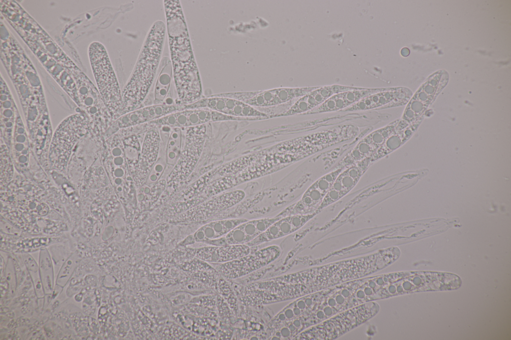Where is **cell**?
Segmentation results:
<instances>
[{
    "label": "cell",
    "mask_w": 511,
    "mask_h": 340,
    "mask_svg": "<svg viewBox=\"0 0 511 340\" xmlns=\"http://www.w3.org/2000/svg\"><path fill=\"white\" fill-rule=\"evenodd\" d=\"M344 169L339 168L321 176L307 189L298 201L285 208L276 217L316 214L334 181Z\"/></svg>",
    "instance_id": "12"
},
{
    "label": "cell",
    "mask_w": 511,
    "mask_h": 340,
    "mask_svg": "<svg viewBox=\"0 0 511 340\" xmlns=\"http://www.w3.org/2000/svg\"><path fill=\"white\" fill-rule=\"evenodd\" d=\"M206 108L236 117L271 118V116L239 100L213 95L204 96L198 101L185 106V109Z\"/></svg>",
    "instance_id": "14"
},
{
    "label": "cell",
    "mask_w": 511,
    "mask_h": 340,
    "mask_svg": "<svg viewBox=\"0 0 511 340\" xmlns=\"http://www.w3.org/2000/svg\"><path fill=\"white\" fill-rule=\"evenodd\" d=\"M255 120V118L233 117L209 109L199 108L176 111L150 123L157 126L184 129L221 121Z\"/></svg>",
    "instance_id": "11"
},
{
    "label": "cell",
    "mask_w": 511,
    "mask_h": 340,
    "mask_svg": "<svg viewBox=\"0 0 511 340\" xmlns=\"http://www.w3.org/2000/svg\"><path fill=\"white\" fill-rule=\"evenodd\" d=\"M318 87H280L255 91L222 93L213 95L236 99L258 110V108L272 107L297 100Z\"/></svg>",
    "instance_id": "8"
},
{
    "label": "cell",
    "mask_w": 511,
    "mask_h": 340,
    "mask_svg": "<svg viewBox=\"0 0 511 340\" xmlns=\"http://www.w3.org/2000/svg\"><path fill=\"white\" fill-rule=\"evenodd\" d=\"M183 129L172 128L166 140L165 155L167 167L171 170L180 156L183 144Z\"/></svg>",
    "instance_id": "28"
},
{
    "label": "cell",
    "mask_w": 511,
    "mask_h": 340,
    "mask_svg": "<svg viewBox=\"0 0 511 340\" xmlns=\"http://www.w3.org/2000/svg\"><path fill=\"white\" fill-rule=\"evenodd\" d=\"M315 215H293L282 217L246 245L254 247L288 235L301 228Z\"/></svg>",
    "instance_id": "22"
},
{
    "label": "cell",
    "mask_w": 511,
    "mask_h": 340,
    "mask_svg": "<svg viewBox=\"0 0 511 340\" xmlns=\"http://www.w3.org/2000/svg\"><path fill=\"white\" fill-rule=\"evenodd\" d=\"M380 309L375 301L346 310L301 332L293 340H333L365 323Z\"/></svg>",
    "instance_id": "4"
},
{
    "label": "cell",
    "mask_w": 511,
    "mask_h": 340,
    "mask_svg": "<svg viewBox=\"0 0 511 340\" xmlns=\"http://www.w3.org/2000/svg\"><path fill=\"white\" fill-rule=\"evenodd\" d=\"M159 66L160 70L154 84L151 105L164 104L172 88L173 70L170 59L163 57Z\"/></svg>",
    "instance_id": "27"
},
{
    "label": "cell",
    "mask_w": 511,
    "mask_h": 340,
    "mask_svg": "<svg viewBox=\"0 0 511 340\" xmlns=\"http://www.w3.org/2000/svg\"><path fill=\"white\" fill-rule=\"evenodd\" d=\"M251 253V247L246 244L210 245L199 249L196 256L205 262L221 264L239 259Z\"/></svg>",
    "instance_id": "24"
},
{
    "label": "cell",
    "mask_w": 511,
    "mask_h": 340,
    "mask_svg": "<svg viewBox=\"0 0 511 340\" xmlns=\"http://www.w3.org/2000/svg\"><path fill=\"white\" fill-rule=\"evenodd\" d=\"M448 74L440 70L431 75L412 96L405 108L402 119L411 123L423 118V114L446 86Z\"/></svg>",
    "instance_id": "10"
},
{
    "label": "cell",
    "mask_w": 511,
    "mask_h": 340,
    "mask_svg": "<svg viewBox=\"0 0 511 340\" xmlns=\"http://www.w3.org/2000/svg\"><path fill=\"white\" fill-rule=\"evenodd\" d=\"M89 56L99 92L114 121L121 115L122 89L109 56L98 42L90 45Z\"/></svg>",
    "instance_id": "5"
},
{
    "label": "cell",
    "mask_w": 511,
    "mask_h": 340,
    "mask_svg": "<svg viewBox=\"0 0 511 340\" xmlns=\"http://www.w3.org/2000/svg\"><path fill=\"white\" fill-rule=\"evenodd\" d=\"M166 141V140L161 139L158 159L151 170L144 183L149 185H152L160 180L166 170L167 164L165 155Z\"/></svg>",
    "instance_id": "29"
},
{
    "label": "cell",
    "mask_w": 511,
    "mask_h": 340,
    "mask_svg": "<svg viewBox=\"0 0 511 340\" xmlns=\"http://www.w3.org/2000/svg\"><path fill=\"white\" fill-rule=\"evenodd\" d=\"M102 149L104 164L116 191L124 194L133 190L136 185L117 132L104 140Z\"/></svg>",
    "instance_id": "7"
},
{
    "label": "cell",
    "mask_w": 511,
    "mask_h": 340,
    "mask_svg": "<svg viewBox=\"0 0 511 340\" xmlns=\"http://www.w3.org/2000/svg\"><path fill=\"white\" fill-rule=\"evenodd\" d=\"M163 5L175 103L185 107L204 97L202 80L180 1L165 0Z\"/></svg>",
    "instance_id": "1"
},
{
    "label": "cell",
    "mask_w": 511,
    "mask_h": 340,
    "mask_svg": "<svg viewBox=\"0 0 511 340\" xmlns=\"http://www.w3.org/2000/svg\"><path fill=\"white\" fill-rule=\"evenodd\" d=\"M277 245H270L228 262L216 264V268L223 277L234 280L245 276L265 267L277 259L281 254Z\"/></svg>",
    "instance_id": "9"
},
{
    "label": "cell",
    "mask_w": 511,
    "mask_h": 340,
    "mask_svg": "<svg viewBox=\"0 0 511 340\" xmlns=\"http://www.w3.org/2000/svg\"><path fill=\"white\" fill-rule=\"evenodd\" d=\"M423 119L410 123L392 134L368 160L370 164L387 156L405 143L415 133Z\"/></svg>",
    "instance_id": "26"
},
{
    "label": "cell",
    "mask_w": 511,
    "mask_h": 340,
    "mask_svg": "<svg viewBox=\"0 0 511 340\" xmlns=\"http://www.w3.org/2000/svg\"><path fill=\"white\" fill-rule=\"evenodd\" d=\"M370 163L366 159L345 168L338 175L317 212L346 195L356 185Z\"/></svg>",
    "instance_id": "17"
},
{
    "label": "cell",
    "mask_w": 511,
    "mask_h": 340,
    "mask_svg": "<svg viewBox=\"0 0 511 340\" xmlns=\"http://www.w3.org/2000/svg\"><path fill=\"white\" fill-rule=\"evenodd\" d=\"M248 220L244 218L227 219L211 222L201 227L195 233L198 242H209L226 236L233 229Z\"/></svg>",
    "instance_id": "25"
},
{
    "label": "cell",
    "mask_w": 511,
    "mask_h": 340,
    "mask_svg": "<svg viewBox=\"0 0 511 340\" xmlns=\"http://www.w3.org/2000/svg\"><path fill=\"white\" fill-rule=\"evenodd\" d=\"M208 124L183 129L181 152L166 177L168 185L179 184L186 180L192 173L204 149Z\"/></svg>",
    "instance_id": "6"
},
{
    "label": "cell",
    "mask_w": 511,
    "mask_h": 340,
    "mask_svg": "<svg viewBox=\"0 0 511 340\" xmlns=\"http://www.w3.org/2000/svg\"><path fill=\"white\" fill-rule=\"evenodd\" d=\"M150 126L151 124L148 123L121 129L117 132L121 139L125 156L132 175L139 160L145 134Z\"/></svg>",
    "instance_id": "23"
},
{
    "label": "cell",
    "mask_w": 511,
    "mask_h": 340,
    "mask_svg": "<svg viewBox=\"0 0 511 340\" xmlns=\"http://www.w3.org/2000/svg\"><path fill=\"white\" fill-rule=\"evenodd\" d=\"M323 294V290L296 298L271 320L268 329L296 319L303 320L306 328V322L319 304Z\"/></svg>",
    "instance_id": "19"
},
{
    "label": "cell",
    "mask_w": 511,
    "mask_h": 340,
    "mask_svg": "<svg viewBox=\"0 0 511 340\" xmlns=\"http://www.w3.org/2000/svg\"><path fill=\"white\" fill-rule=\"evenodd\" d=\"M166 34V24L162 20H156L150 28L132 72L122 89L121 116L143 106L160 64Z\"/></svg>",
    "instance_id": "2"
},
{
    "label": "cell",
    "mask_w": 511,
    "mask_h": 340,
    "mask_svg": "<svg viewBox=\"0 0 511 340\" xmlns=\"http://www.w3.org/2000/svg\"><path fill=\"white\" fill-rule=\"evenodd\" d=\"M185 109L177 104L150 105L127 113L113 121L104 135V139L121 129L150 123L170 113Z\"/></svg>",
    "instance_id": "13"
},
{
    "label": "cell",
    "mask_w": 511,
    "mask_h": 340,
    "mask_svg": "<svg viewBox=\"0 0 511 340\" xmlns=\"http://www.w3.org/2000/svg\"><path fill=\"white\" fill-rule=\"evenodd\" d=\"M412 96V92L408 88L390 87L387 90L366 97L341 111H363L401 106L407 104Z\"/></svg>",
    "instance_id": "16"
},
{
    "label": "cell",
    "mask_w": 511,
    "mask_h": 340,
    "mask_svg": "<svg viewBox=\"0 0 511 340\" xmlns=\"http://www.w3.org/2000/svg\"><path fill=\"white\" fill-rule=\"evenodd\" d=\"M149 123L151 126L145 134L139 160L132 175L135 185L138 187L145 182L160 151L161 137L159 128Z\"/></svg>",
    "instance_id": "15"
},
{
    "label": "cell",
    "mask_w": 511,
    "mask_h": 340,
    "mask_svg": "<svg viewBox=\"0 0 511 340\" xmlns=\"http://www.w3.org/2000/svg\"><path fill=\"white\" fill-rule=\"evenodd\" d=\"M281 218L268 217L247 220L233 229L226 236L209 242L212 246L247 244L264 232L272 223Z\"/></svg>",
    "instance_id": "18"
},
{
    "label": "cell",
    "mask_w": 511,
    "mask_h": 340,
    "mask_svg": "<svg viewBox=\"0 0 511 340\" xmlns=\"http://www.w3.org/2000/svg\"><path fill=\"white\" fill-rule=\"evenodd\" d=\"M358 88V87L337 84L319 86L317 88L298 98L286 111L277 114L275 117L299 114L304 115L322 104L335 94L356 89Z\"/></svg>",
    "instance_id": "20"
},
{
    "label": "cell",
    "mask_w": 511,
    "mask_h": 340,
    "mask_svg": "<svg viewBox=\"0 0 511 340\" xmlns=\"http://www.w3.org/2000/svg\"><path fill=\"white\" fill-rule=\"evenodd\" d=\"M399 272L363 277L333 286L330 297L336 309L344 311L366 303L384 299V287L397 280Z\"/></svg>",
    "instance_id": "3"
},
{
    "label": "cell",
    "mask_w": 511,
    "mask_h": 340,
    "mask_svg": "<svg viewBox=\"0 0 511 340\" xmlns=\"http://www.w3.org/2000/svg\"><path fill=\"white\" fill-rule=\"evenodd\" d=\"M390 87L368 88L359 87L354 90L335 94L324 103L304 115L314 114L342 111L360 101L363 98Z\"/></svg>",
    "instance_id": "21"
}]
</instances>
